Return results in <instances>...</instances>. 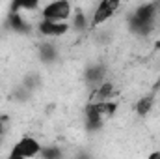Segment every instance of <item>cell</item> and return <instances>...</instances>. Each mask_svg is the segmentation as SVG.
Instances as JSON below:
<instances>
[{"mask_svg":"<svg viewBox=\"0 0 160 159\" xmlns=\"http://www.w3.org/2000/svg\"><path fill=\"white\" fill-rule=\"evenodd\" d=\"M118 111V103L114 101H97V103H88L86 107V122L89 129H99L110 116H114Z\"/></svg>","mask_w":160,"mask_h":159,"instance_id":"6da1fadb","label":"cell"},{"mask_svg":"<svg viewBox=\"0 0 160 159\" xmlns=\"http://www.w3.org/2000/svg\"><path fill=\"white\" fill-rule=\"evenodd\" d=\"M155 17H157V6L155 4L140 6L130 17V30L136 32L138 36H147L153 30Z\"/></svg>","mask_w":160,"mask_h":159,"instance_id":"7a4b0ae2","label":"cell"},{"mask_svg":"<svg viewBox=\"0 0 160 159\" xmlns=\"http://www.w3.org/2000/svg\"><path fill=\"white\" fill-rule=\"evenodd\" d=\"M41 154V146L39 142L32 137H22L15 146L13 150L9 152V157L11 159H24V157H34Z\"/></svg>","mask_w":160,"mask_h":159,"instance_id":"3957f363","label":"cell"},{"mask_svg":"<svg viewBox=\"0 0 160 159\" xmlns=\"http://www.w3.org/2000/svg\"><path fill=\"white\" fill-rule=\"evenodd\" d=\"M69 15H71L69 0H54L47 4L43 9V19H50V21H65Z\"/></svg>","mask_w":160,"mask_h":159,"instance_id":"277c9868","label":"cell"},{"mask_svg":"<svg viewBox=\"0 0 160 159\" xmlns=\"http://www.w3.org/2000/svg\"><path fill=\"white\" fill-rule=\"evenodd\" d=\"M121 0H101V4L97 6L93 17H91V26H97L104 21H108L119 8Z\"/></svg>","mask_w":160,"mask_h":159,"instance_id":"5b68a950","label":"cell"},{"mask_svg":"<svg viewBox=\"0 0 160 159\" xmlns=\"http://www.w3.org/2000/svg\"><path fill=\"white\" fill-rule=\"evenodd\" d=\"M43 36L47 38H58V36H63L67 30H69V25H65V21H50V19H43L38 26Z\"/></svg>","mask_w":160,"mask_h":159,"instance_id":"8992f818","label":"cell"},{"mask_svg":"<svg viewBox=\"0 0 160 159\" xmlns=\"http://www.w3.org/2000/svg\"><path fill=\"white\" fill-rule=\"evenodd\" d=\"M114 96V84L112 82H99L91 94H89V103H97V101H108Z\"/></svg>","mask_w":160,"mask_h":159,"instance_id":"52a82bcc","label":"cell"},{"mask_svg":"<svg viewBox=\"0 0 160 159\" xmlns=\"http://www.w3.org/2000/svg\"><path fill=\"white\" fill-rule=\"evenodd\" d=\"M8 26L19 34H28L32 30V26L28 25V21L21 15V11H9L8 15Z\"/></svg>","mask_w":160,"mask_h":159,"instance_id":"ba28073f","label":"cell"},{"mask_svg":"<svg viewBox=\"0 0 160 159\" xmlns=\"http://www.w3.org/2000/svg\"><path fill=\"white\" fill-rule=\"evenodd\" d=\"M104 75H106V68H104L102 64H95V66H89V68L86 69L84 79H86V82H88L89 86H97L99 82H102Z\"/></svg>","mask_w":160,"mask_h":159,"instance_id":"9c48e42d","label":"cell"},{"mask_svg":"<svg viewBox=\"0 0 160 159\" xmlns=\"http://www.w3.org/2000/svg\"><path fill=\"white\" fill-rule=\"evenodd\" d=\"M39 58L45 62V64L54 62V60L58 58V51H56V47L50 45V43H41L39 45Z\"/></svg>","mask_w":160,"mask_h":159,"instance_id":"30bf717a","label":"cell"},{"mask_svg":"<svg viewBox=\"0 0 160 159\" xmlns=\"http://www.w3.org/2000/svg\"><path fill=\"white\" fill-rule=\"evenodd\" d=\"M39 6V0H11L9 11H21V9H36Z\"/></svg>","mask_w":160,"mask_h":159,"instance_id":"8fae6325","label":"cell"},{"mask_svg":"<svg viewBox=\"0 0 160 159\" xmlns=\"http://www.w3.org/2000/svg\"><path fill=\"white\" fill-rule=\"evenodd\" d=\"M151 107H153V97H151V96H145V97H142V99L138 101L136 111H138L140 116H145V114L151 111Z\"/></svg>","mask_w":160,"mask_h":159,"instance_id":"7c38bea8","label":"cell"},{"mask_svg":"<svg viewBox=\"0 0 160 159\" xmlns=\"http://www.w3.org/2000/svg\"><path fill=\"white\" fill-rule=\"evenodd\" d=\"M41 156L47 157V159H54V157H60L62 152L58 148H45V150H41Z\"/></svg>","mask_w":160,"mask_h":159,"instance_id":"4fadbf2b","label":"cell"},{"mask_svg":"<svg viewBox=\"0 0 160 159\" xmlns=\"http://www.w3.org/2000/svg\"><path fill=\"white\" fill-rule=\"evenodd\" d=\"M6 125H8V116H0V140L6 135Z\"/></svg>","mask_w":160,"mask_h":159,"instance_id":"5bb4252c","label":"cell"},{"mask_svg":"<svg viewBox=\"0 0 160 159\" xmlns=\"http://www.w3.org/2000/svg\"><path fill=\"white\" fill-rule=\"evenodd\" d=\"M75 26H77V28H84V26H86V19H84L82 13L77 15V19H75Z\"/></svg>","mask_w":160,"mask_h":159,"instance_id":"9a60e30c","label":"cell"},{"mask_svg":"<svg viewBox=\"0 0 160 159\" xmlns=\"http://www.w3.org/2000/svg\"><path fill=\"white\" fill-rule=\"evenodd\" d=\"M157 88H160V77H158V80H157Z\"/></svg>","mask_w":160,"mask_h":159,"instance_id":"2e32d148","label":"cell"},{"mask_svg":"<svg viewBox=\"0 0 160 159\" xmlns=\"http://www.w3.org/2000/svg\"><path fill=\"white\" fill-rule=\"evenodd\" d=\"M157 2H160V0H157Z\"/></svg>","mask_w":160,"mask_h":159,"instance_id":"e0dca14e","label":"cell"}]
</instances>
